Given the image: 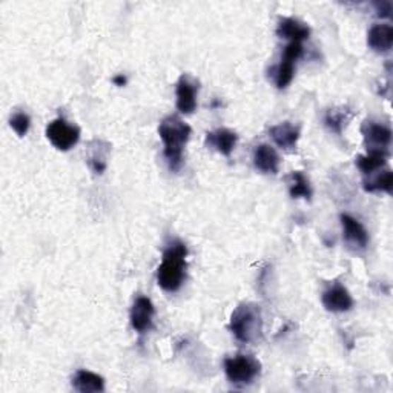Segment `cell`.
<instances>
[{"mask_svg": "<svg viewBox=\"0 0 393 393\" xmlns=\"http://www.w3.org/2000/svg\"><path fill=\"white\" fill-rule=\"evenodd\" d=\"M187 247L182 241H172L163 252L162 264L157 271V283L166 292H177L186 276Z\"/></svg>", "mask_w": 393, "mask_h": 393, "instance_id": "1", "label": "cell"}, {"mask_svg": "<svg viewBox=\"0 0 393 393\" xmlns=\"http://www.w3.org/2000/svg\"><path fill=\"white\" fill-rule=\"evenodd\" d=\"M191 127L178 117H166L158 127L165 145V157L171 171H178L183 163V149L191 137Z\"/></svg>", "mask_w": 393, "mask_h": 393, "instance_id": "2", "label": "cell"}, {"mask_svg": "<svg viewBox=\"0 0 393 393\" xmlns=\"http://www.w3.org/2000/svg\"><path fill=\"white\" fill-rule=\"evenodd\" d=\"M232 334L241 343H255L263 332L262 309L257 305H240L230 315Z\"/></svg>", "mask_w": 393, "mask_h": 393, "instance_id": "3", "label": "cell"}, {"mask_svg": "<svg viewBox=\"0 0 393 393\" xmlns=\"http://www.w3.org/2000/svg\"><path fill=\"white\" fill-rule=\"evenodd\" d=\"M225 372L232 384H249L260 375L262 364L252 355H237L225 360Z\"/></svg>", "mask_w": 393, "mask_h": 393, "instance_id": "4", "label": "cell"}, {"mask_svg": "<svg viewBox=\"0 0 393 393\" xmlns=\"http://www.w3.org/2000/svg\"><path fill=\"white\" fill-rule=\"evenodd\" d=\"M47 137L59 151H69L78 143L80 129L65 119H56L47 127Z\"/></svg>", "mask_w": 393, "mask_h": 393, "instance_id": "5", "label": "cell"}, {"mask_svg": "<svg viewBox=\"0 0 393 393\" xmlns=\"http://www.w3.org/2000/svg\"><path fill=\"white\" fill-rule=\"evenodd\" d=\"M156 309L153 301L146 297H139L131 309V324L139 334H145L153 327Z\"/></svg>", "mask_w": 393, "mask_h": 393, "instance_id": "6", "label": "cell"}, {"mask_svg": "<svg viewBox=\"0 0 393 393\" xmlns=\"http://www.w3.org/2000/svg\"><path fill=\"white\" fill-rule=\"evenodd\" d=\"M196 93L199 83L191 77L182 76L177 83V108L182 114H192L196 108Z\"/></svg>", "mask_w": 393, "mask_h": 393, "instance_id": "7", "label": "cell"}, {"mask_svg": "<svg viewBox=\"0 0 393 393\" xmlns=\"http://www.w3.org/2000/svg\"><path fill=\"white\" fill-rule=\"evenodd\" d=\"M323 306L329 312H347L353 307V298L343 284L335 283L324 291Z\"/></svg>", "mask_w": 393, "mask_h": 393, "instance_id": "8", "label": "cell"}, {"mask_svg": "<svg viewBox=\"0 0 393 393\" xmlns=\"http://www.w3.org/2000/svg\"><path fill=\"white\" fill-rule=\"evenodd\" d=\"M363 136L370 151H387L392 141L390 128L375 122H365L363 124Z\"/></svg>", "mask_w": 393, "mask_h": 393, "instance_id": "9", "label": "cell"}, {"mask_svg": "<svg viewBox=\"0 0 393 393\" xmlns=\"http://www.w3.org/2000/svg\"><path fill=\"white\" fill-rule=\"evenodd\" d=\"M254 165L263 174H276L280 169V156L271 145H260L254 151Z\"/></svg>", "mask_w": 393, "mask_h": 393, "instance_id": "10", "label": "cell"}, {"mask_svg": "<svg viewBox=\"0 0 393 393\" xmlns=\"http://www.w3.org/2000/svg\"><path fill=\"white\" fill-rule=\"evenodd\" d=\"M341 223H343L344 238L347 243L358 249H364L369 245L368 230H365V228L358 220H355L353 217L344 213V216H341Z\"/></svg>", "mask_w": 393, "mask_h": 393, "instance_id": "11", "label": "cell"}, {"mask_svg": "<svg viewBox=\"0 0 393 393\" xmlns=\"http://www.w3.org/2000/svg\"><path fill=\"white\" fill-rule=\"evenodd\" d=\"M272 140L283 149H295L300 139V129L293 127L291 122H283L280 124H275L269 129Z\"/></svg>", "mask_w": 393, "mask_h": 393, "instance_id": "12", "label": "cell"}, {"mask_svg": "<svg viewBox=\"0 0 393 393\" xmlns=\"http://www.w3.org/2000/svg\"><path fill=\"white\" fill-rule=\"evenodd\" d=\"M276 34L280 35L281 39H289L292 42H301L309 39L310 35V28L297 19H292V17H284L278 22L276 26Z\"/></svg>", "mask_w": 393, "mask_h": 393, "instance_id": "13", "label": "cell"}, {"mask_svg": "<svg viewBox=\"0 0 393 393\" xmlns=\"http://www.w3.org/2000/svg\"><path fill=\"white\" fill-rule=\"evenodd\" d=\"M368 45L375 52H387L393 45V28L390 25H373L368 34Z\"/></svg>", "mask_w": 393, "mask_h": 393, "instance_id": "14", "label": "cell"}, {"mask_svg": "<svg viewBox=\"0 0 393 393\" xmlns=\"http://www.w3.org/2000/svg\"><path fill=\"white\" fill-rule=\"evenodd\" d=\"M237 140H238L237 134L229 129H217V131L208 132L206 136L208 146L216 148L220 154L226 157L232 154V151H234L237 145Z\"/></svg>", "mask_w": 393, "mask_h": 393, "instance_id": "15", "label": "cell"}, {"mask_svg": "<svg viewBox=\"0 0 393 393\" xmlns=\"http://www.w3.org/2000/svg\"><path fill=\"white\" fill-rule=\"evenodd\" d=\"M73 387L80 393H95L105 390V380L94 372L77 370L73 378Z\"/></svg>", "mask_w": 393, "mask_h": 393, "instance_id": "16", "label": "cell"}, {"mask_svg": "<svg viewBox=\"0 0 393 393\" xmlns=\"http://www.w3.org/2000/svg\"><path fill=\"white\" fill-rule=\"evenodd\" d=\"M387 151H369L368 156L356 157V166L364 175H370L387 163Z\"/></svg>", "mask_w": 393, "mask_h": 393, "instance_id": "17", "label": "cell"}, {"mask_svg": "<svg viewBox=\"0 0 393 393\" xmlns=\"http://www.w3.org/2000/svg\"><path fill=\"white\" fill-rule=\"evenodd\" d=\"M363 187L364 191L368 192H387L392 194L393 189V174L390 169H386V171H382L377 175L370 174L369 178H365L363 182Z\"/></svg>", "mask_w": 393, "mask_h": 393, "instance_id": "18", "label": "cell"}, {"mask_svg": "<svg viewBox=\"0 0 393 393\" xmlns=\"http://www.w3.org/2000/svg\"><path fill=\"white\" fill-rule=\"evenodd\" d=\"M94 148H91L88 156V163L89 168L93 169L95 174H103L106 169V158H108V153H110V145L108 143L103 141H94Z\"/></svg>", "mask_w": 393, "mask_h": 393, "instance_id": "19", "label": "cell"}, {"mask_svg": "<svg viewBox=\"0 0 393 393\" xmlns=\"http://www.w3.org/2000/svg\"><path fill=\"white\" fill-rule=\"evenodd\" d=\"M295 74V61L288 60V59H281V61L275 68H272V78L274 83L278 89H284L288 88L292 82Z\"/></svg>", "mask_w": 393, "mask_h": 393, "instance_id": "20", "label": "cell"}, {"mask_svg": "<svg viewBox=\"0 0 393 393\" xmlns=\"http://www.w3.org/2000/svg\"><path fill=\"white\" fill-rule=\"evenodd\" d=\"M289 192L292 199H306L310 200L312 196V187L306 175L297 171L292 172L289 177Z\"/></svg>", "mask_w": 393, "mask_h": 393, "instance_id": "21", "label": "cell"}, {"mask_svg": "<svg viewBox=\"0 0 393 393\" xmlns=\"http://www.w3.org/2000/svg\"><path fill=\"white\" fill-rule=\"evenodd\" d=\"M10 124H11V128L16 131L17 136L25 137L26 134H28V131H30L31 119H30V115L26 114V112L19 111V112H16V114L11 115Z\"/></svg>", "mask_w": 393, "mask_h": 393, "instance_id": "22", "label": "cell"}, {"mask_svg": "<svg viewBox=\"0 0 393 393\" xmlns=\"http://www.w3.org/2000/svg\"><path fill=\"white\" fill-rule=\"evenodd\" d=\"M344 122H346V111H338V110H330L326 114V119L324 123L326 127L336 134H341L343 127H344Z\"/></svg>", "mask_w": 393, "mask_h": 393, "instance_id": "23", "label": "cell"}, {"mask_svg": "<svg viewBox=\"0 0 393 393\" xmlns=\"http://www.w3.org/2000/svg\"><path fill=\"white\" fill-rule=\"evenodd\" d=\"M301 56H303V47H301V43H298V42L289 43L288 47H286L284 54H283L284 59L292 60V61H297Z\"/></svg>", "mask_w": 393, "mask_h": 393, "instance_id": "24", "label": "cell"}, {"mask_svg": "<svg viewBox=\"0 0 393 393\" xmlns=\"http://www.w3.org/2000/svg\"><path fill=\"white\" fill-rule=\"evenodd\" d=\"M375 10H377V14L380 17H392V11L393 6L387 0H381V2H375Z\"/></svg>", "mask_w": 393, "mask_h": 393, "instance_id": "25", "label": "cell"}, {"mask_svg": "<svg viewBox=\"0 0 393 393\" xmlns=\"http://www.w3.org/2000/svg\"><path fill=\"white\" fill-rule=\"evenodd\" d=\"M112 82H114V85H117V86H124V85H127L128 80H127V76L117 74V76L112 78Z\"/></svg>", "mask_w": 393, "mask_h": 393, "instance_id": "26", "label": "cell"}]
</instances>
